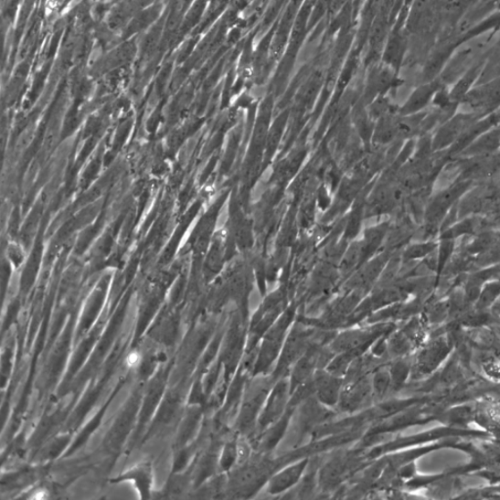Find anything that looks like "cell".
Segmentation results:
<instances>
[{"instance_id": "2", "label": "cell", "mask_w": 500, "mask_h": 500, "mask_svg": "<svg viewBox=\"0 0 500 500\" xmlns=\"http://www.w3.org/2000/svg\"><path fill=\"white\" fill-rule=\"evenodd\" d=\"M292 396L291 380L283 378L274 386L266 399L258 428L260 431L268 429L271 425L283 418L285 413L287 403Z\"/></svg>"}, {"instance_id": "4", "label": "cell", "mask_w": 500, "mask_h": 500, "mask_svg": "<svg viewBox=\"0 0 500 500\" xmlns=\"http://www.w3.org/2000/svg\"><path fill=\"white\" fill-rule=\"evenodd\" d=\"M309 335V332L305 331L301 326L292 328L278 358L279 360L278 364H276L275 377L276 376L280 377L284 371L292 369L297 360L310 347Z\"/></svg>"}, {"instance_id": "5", "label": "cell", "mask_w": 500, "mask_h": 500, "mask_svg": "<svg viewBox=\"0 0 500 500\" xmlns=\"http://www.w3.org/2000/svg\"><path fill=\"white\" fill-rule=\"evenodd\" d=\"M344 386V378L336 377L326 369H318L313 376L316 397L327 407L338 406Z\"/></svg>"}, {"instance_id": "6", "label": "cell", "mask_w": 500, "mask_h": 500, "mask_svg": "<svg viewBox=\"0 0 500 500\" xmlns=\"http://www.w3.org/2000/svg\"><path fill=\"white\" fill-rule=\"evenodd\" d=\"M308 466V460L298 462L276 473L270 479L268 491L272 495L286 492L301 480Z\"/></svg>"}, {"instance_id": "7", "label": "cell", "mask_w": 500, "mask_h": 500, "mask_svg": "<svg viewBox=\"0 0 500 500\" xmlns=\"http://www.w3.org/2000/svg\"><path fill=\"white\" fill-rule=\"evenodd\" d=\"M391 382V376L386 369H380L371 377L372 391L374 397L385 395Z\"/></svg>"}, {"instance_id": "3", "label": "cell", "mask_w": 500, "mask_h": 500, "mask_svg": "<svg viewBox=\"0 0 500 500\" xmlns=\"http://www.w3.org/2000/svg\"><path fill=\"white\" fill-rule=\"evenodd\" d=\"M261 378L255 381L250 386L247 392V397L242 403V411L241 417V427L242 433L250 432L255 427H258V421L260 417L266 399H267L271 387Z\"/></svg>"}, {"instance_id": "1", "label": "cell", "mask_w": 500, "mask_h": 500, "mask_svg": "<svg viewBox=\"0 0 500 500\" xmlns=\"http://www.w3.org/2000/svg\"><path fill=\"white\" fill-rule=\"evenodd\" d=\"M293 311L283 313L263 335L261 348L254 365L255 375L260 376L279 358L293 321Z\"/></svg>"}]
</instances>
